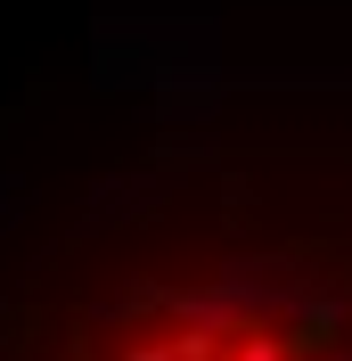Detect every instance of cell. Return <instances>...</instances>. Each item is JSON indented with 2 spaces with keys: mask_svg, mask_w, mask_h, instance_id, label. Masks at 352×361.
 <instances>
[{
  "mask_svg": "<svg viewBox=\"0 0 352 361\" xmlns=\"http://www.w3.org/2000/svg\"><path fill=\"white\" fill-rule=\"evenodd\" d=\"M238 361H287V353H279L270 337H246V353H238Z\"/></svg>",
  "mask_w": 352,
  "mask_h": 361,
  "instance_id": "obj_1",
  "label": "cell"
}]
</instances>
